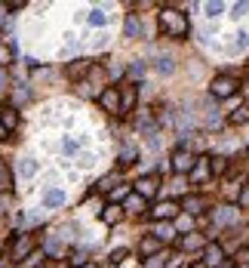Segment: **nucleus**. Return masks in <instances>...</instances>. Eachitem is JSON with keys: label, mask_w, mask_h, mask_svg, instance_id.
Here are the masks:
<instances>
[{"label": "nucleus", "mask_w": 249, "mask_h": 268, "mask_svg": "<svg viewBox=\"0 0 249 268\" xmlns=\"http://www.w3.org/2000/svg\"><path fill=\"white\" fill-rule=\"evenodd\" d=\"M160 25H163L173 37H185V31H188V19H185L182 12H176V9H163V12H160Z\"/></svg>", "instance_id": "1"}, {"label": "nucleus", "mask_w": 249, "mask_h": 268, "mask_svg": "<svg viewBox=\"0 0 249 268\" xmlns=\"http://www.w3.org/2000/svg\"><path fill=\"white\" fill-rule=\"evenodd\" d=\"M209 90H213V96H216V99H228L231 93H237V80H234V77H228V74H222V77H216V80H213V86H209Z\"/></svg>", "instance_id": "2"}, {"label": "nucleus", "mask_w": 249, "mask_h": 268, "mask_svg": "<svg viewBox=\"0 0 249 268\" xmlns=\"http://www.w3.org/2000/svg\"><path fill=\"white\" fill-rule=\"evenodd\" d=\"M173 167H176L179 173H185V170H191V167H194V157H191V151H185V148H179V151H176V157H173Z\"/></svg>", "instance_id": "3"}, {"label": "nucleus", "mask_w": 249, "mask_h": 268, "mask_svg": "<svg viewBox=\"0 0 249 268\" xmlns=\"http://www.w3.org/2000/svg\"><path fill=\"white\" fill-rule=\"evenodd\" d=\"M117 105H120V99H117L114 86H108V90L102 93V108H105V111H117Z\"/></svg>", "instance_id": "4"}, {"label": "nucleus", "mask_w": 249, "mask_h": 268, "mask_svg": "<svg viewBox=\"0 0 249 268\" xmlns=\"http://www.w3.org/2000/svg\"><path fill=\"white\" fill-rule=\"evenodd\" d=\"M15 123H18V114L12 108H0V127L3 130H15Z\"/></svg>", "instance_id": "5"}, {"label": "nucleus", "mask_w": 249, "mask_h": 268, "mask_svg": "<svg viewBox=\"0 0 249 268\" xmlns=\"http://www.w3.org/2000/svg\"><path fill=\"white\" fill-rule=\"evenodd\" d=\"M136 188H139V194H142V198H151V194L157 191V179H151V176H148V179L136 182Z\"/></svg>", "instance_id": "6"}, {"label": "nucleus", "mask_w": 249, "mask_h": 268, "mask_svg": "<svg viewBox=\"0 0 249 268\" xmlns=\"http://www.w3.org/2000/svg\"><path fill=\"white\" fill-rule=\"evenodd\" d=\"M176 213H179V207H176V204H163V207H157V210H154V216H157V219H173Z\"/></svg>", "instance_id": "7"}, {"label": "nucleus", "mask_w": 249, "mask_h": 268, "mask_svg": "<svg viewBox=\"0 0 249 268\" xmlns=\"http://www.w3.org/2000/svg\"><path fill=\"white\" fill-rule=\"evenodd\" d=\"M246 120H249V105H243L240 111L231 114V123H246Z\"/></svg>", "instance_id": "8"}, {"label": "nucleus", "mask_w": 249, "mask_h": 268, "mask_svg": "<svg viewBox=\"0 0 249 268\" xmlns=\"http://www.w3.org/2000/svg\"><path fill=\"white\" fill-rule=\"evenodd\" d=\"M89 22H92V25H105V22H108V12H105V9H92V12H89Z\"/></svg>", "instance_id": "9"}, {"label": "nucleus", "mask_w": 249, "mask_h": 268, "mask_svg": "<svg viewBox=\"0 0 249 268\" xmlns=\"http://www.w3.org/2000/svg\"><path fill=\"white\" fill-rule=\"evenodd\" d=\"M43 201H46V207H55V204H62V201H65V194H62V191H49Z\"/></svg>", "instance_id": "10"}, {"label": "nucleus", "mask_w": 249, "mask_h": 268, "mask_svg": "<svg viewBox=\"0 0 249 268\" xmlns=\"http://www.w3.org/2000/svg\"><path fill=\"white\" fill-rule=\"evenodd\" d=\"M206 262H209V265H219V262H222V250H219V247H209Z\"/></svg>", "instance_id": "11"}, {"label": "nucleus", "mask_w": 249, "mask_h": 268, "mask_svg": "<svg viewBox=\"0 0 249 268\" xmlns=\"http://www.w3.org/2000/svg\"><path fill=\"white\" fill-rule=\"evenodd\" d=\"M139 28H142V22H139V19H136V15H129V22H126V34H129V37H132V34H136V31H139Z\"/></svg>", "instance_id": "12"}, {"label": "nucleus", "mask_w": 249, "mask_h": 268, "mask_svg": "<svg viewBox=\"0 0 249 268\" xmlns=\"http://www.w3.org/2000/svg\"><path fill=\"white\" fill-rule=\"evenodd\" d=\"M120 219V210L117 207H108V213H105V222H117Z\"/></svg>", "instance_id": "13"}, {"label": "nucleus", "mask_w": 249, "mask_h": 268, "mask_svg": "<svg viewBox=\"0 0 249 268\" xmlns=\"http://www.w3.org/2000/svg\"><path fill=\"white\" fill-rule=\"evenodd\" d=\"M157 68H160V71H166V74L173 71V65H169V59H160V62H157Z\"/></svg>", "instance_id": "14"}, {"label": "nucleus", "mask_w": 249, "mask_h": 268, "mask_svg": "<svg viewBox=\"0 0 249 268\" xmlns=\"http://www.w3.org/2000/svg\"><path fill=\"white\" fill-rule=\"evenodd\" d=\"M34 170H37V167H34V164H31V160H25V164H22V173H25V176H31V173H34Z\"/></svg>", "instance_id": "15"}, {"label": "nucleus", "mask_w": 249, "mask_h": 268, "mask_svg": "<svg viewBox=\"0 0 249 268\" xmlns=\"http://www.w3.org/2000/svg\"><path fill=\"white\" fill-rule=\"evenodd\" d=\"M123 256H126V250H117V253H111V265H117Z\"/></svg>", "instance_id": "16"}, {"label": "nucleus", "mask_w": 249, "mask_h": 268, "mask_svg": "<svg viewBox=\"0 0 249 268\" xmlns=\"http://www.w3.org/2000/svg\"><path fill=\"white\" fill-rule=\"evenodd\" d=\"M219 9H222V3H209V6H206L209 15H219Z\"/></svg>", "instance_id": "17"}, {"label": "nucleus", "mask_w": 249, "mask_h": 268, "mask_svg": "<svg viewBox=\"0 0 249 268\" xmlns=\"http://www.w3.org/2000/svg\"><path fill=\"white\" fill-rule=\"evenodd\" d=\"M246 12V3H234V15H243Z\"/></svg>", "instance_id": "18"}, {"label": "nucleus", "mask_w": 249, "mask_h": 268, "mask_svg": "<svg viewBox=\"0 0 249 268\" xmlns=\"http://www.w3.org/2000/svg\"><path fill=\"white\" fill-rule=\"evenodd\" d=\"M6 62H9V49H3V46H0V65H6Z\"/></svg>", "instance_id": "19"}, {"label": "nucleus", "mask_w": 249, "mask_h": 268, "mask_svg": "<svg viewBox=\"0 0 249 268\" xmlns=\"http://www.w3.org/2000/svg\"><path fill=\"white\" fill-rule=\"evenodd\" d=\"M243 201H246V204H249V188H246V194H243Z\"/></svg>", "instance_id": "20"}]
</instances>
